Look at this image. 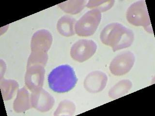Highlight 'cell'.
Segmentation results:
<instances>
[{"label":"cell","instance_id":"8992f818","mask_svg":"<svg viewBox=\"0 0 155 116\" xmlns=\"http://www.w3.org/2000/svg\"><path fill=\"white\" fill-rule=\"evenodd\" d=\"M135 56L130 51L121 53L114 58L110 65L111 74L120 76L127 74L134 64Z\"/></svg>","mask_w":155,"mask_h":116},{"label":"cell","instance_id":"4fadbf2b","mask_svg":"<svg viewBox=\"0 0 155 116\" xmlns=\"http://www.w3.org/2000/svg\"><path fill=\"white\" fill-rule=\"evenodd\" d=\"M132 87V82L130 80H122L110 89L109 96L114 99L120 98L127 94Z\"/></svg>","mask_w":155,"mask_h":116},{"label":"cell","instance_id":"5bb4252c","mask_svg":"<svg viewBox=\"0 0 155 116\" xmlns=\"http://www.w3.org/2000/svg\"><path fill=\"white\" fill-rule=\"evenodd\" d=\"M86 3V1H68L58 5L65 13L75 14L79 13L84 8Z\"/></svg>","mask_w":155,"mask_h":116},{"label":"cell","instance_id":"ba28073f","mask_svg":"<svg viewBox=\"0 0 155 116\" xmlns=\"http://www.w3.org/2000/svg\"><path fill=\"white\" fill-rule=\"evenodd\" d=\"M45 70L41 65H31L27 67L25 83L30 91L33 92L43 86Z\"/></svg>","mask_w":155,"mask_h":116},{"label":"cell","instance_id":"7a4b0ae2","mask_svg":"<svg viewBox=\"0 0 155 116\" xmlns=\"http://www.w3.org/2000/svg\"><path fill=\"white\" fill-rule=\"evenodd\" d=\"M48 85L57 93H65L74 88L78 79L72 67L68 65H60L51 71L48 76Z\"/></svg>","mask_w":155,"mask_h":116},{"label":"cell","instance_id":"9a60e30c","mask_svg":"<svg viewBox=\"0 0 155 116\" xmlns=\"http://www.w3.org/2000/svg\"><path fill=\"white\" fill-rule=\"evenodd\" d=\"M18 88V83L13 80L3 79L1 80V88L4 100H10Z\"/></svg>","mask_w":155,"mask_h":116},{"label":"cell","instance_id":"52a82bcc","mask_svg":"<svg viewBox=\"0 0 155 116\" xmlns=\"http://www.w3.org/2000/svg\"><path fill=\"white\" fill-rule=\"evenodd\" d=\"M52 43V36L48 31L45 29L38 31L31 38V52L38 54H47Z\"/></svg>","mask_w":155,"mask_h":116},{"label":"cell","instance_id":"7c38bea8","mask_svg":"<svg viewBox=\"0 0 155 116\" xmlns=\"http://www.w3.org/2000/svg\"><path fill=\"white\" fill-rule=\"evenodd\" d=\"M76 21L72 17L66 15L60 18L57 24L58 32L65 37H69L75 35L74 30Z\"/></svg>","mask_w":155,"mask_h":116},{"label":"cell","instance_id":"5b68a950","mask_svg":"<svg viewBox=\"0 0 155 116\" xmlns=\"http://www.w3.org/2000/svg\"><path fill=\"white\" fill-rule=\"evenodd\" d=\"M97 49V45L94 41L82 39L72 46L70 55L73 59L82 63L92 57L96 53Z\"/></svg>","mask_w":155,"mask_h":116},{"label":"cell","instance_id":"2e32d148","mask_svg":"<svg viewBox=\"0 0 155 116\" xmlns=\"http://www.w3.org/2000/svg\"><path fill=\"white\" fill-rule=\"evenodd\" d=\"M76 110L75 104L68 100L61 102L56 110L55 116H72L74 114Z\"/></svg>","mask_w":155,"mask_h":116},{"label":"cell","instance_id":"30bf717a","mask_svg":"<svg viewBox=\"0 0 155 116\" xmlns=\"http://www.w3.org/2000/svg\"><path fill=\"white\" fill-rule=\"evenodd\" d=\"M108 77L102 72L97 71L87 75L84 81V87L91 93H97L105 88Z\"/></svg>","mask_w":155,"mask_h":116},{"label":"cell","instance_id":"9c48e42d","mask_svg":"<svg viewBox=\"0 0 155 116\" xmlns=\"http://www.w3.org/2000/svg\"><path fill=\"white\" fill-rule=\"evenodd\" d=\"M30 99L32 108L42 112L51 110L55 103L53 97L42 88L32 92Z\"/></svg>","mask_w":155,"mask_h":116},{"label":"cell","instance_id":"277c9868","mask_svg":"<svg viewBox=\"0 0 155 116\" xmlns=\"http://www.w3.org/2000/svg\"><path fill=\"white\" fill-rule=\"evenodd\" d=\"M127 21L135 26L152 27L145 1L136 2L128 7L126 14Z\"/></svg>","mask_w":155,"mask_h":116},{"label":"cell","instance_id":"3957f363","mask_svg":"<svg viewBox=\"0 0 155 116\" xmlns=\"http://www.w3.org/2000/svg\"><path fill=\"white\" fill-rule=\"evenodd\" d=\"M101 19V13L97 9L88 11L75 24V31L78 35L87 37L93 35Z\"/></svg>","mask_w":155,"mask_h":116},{"label":"cell","instance_id":"8fae6325","mask_svg":"<svg viewBox=\"0 0 155 116\" xmlns=\"http://www.w3.org/2000/svg\"><path fill=\"white\" fill-rule=\"evenodd\" d=\"M32 108L31 99L28 91L25 88H22L18 92L17 98L14 102L13 108L17 113L25 112L26 110Z\"/></svg>","mask_w":155,"mask_h":116},{"label":"cell","instance_id":"6da1fadb","mask_svg":"<svg viewBox=\"0 0 155 116\" xmlns=\"http://www.w3.org/2000/svg\"><path fill=\"white\" fill-rule=\"evenodd\" d=\"M102 43L110 46L114 52L130 47L134 40V34L122 24L112 23L103 29L100 35Z\"/></svg>","mask_w":155,"mask_h":116},{"label":"cell","instance_id":"e0dca14e","mask_svg":"<svg viewBox=\"0 0 155 116\" xmlns=\"http://www.w3.org/2000/svg\"><path fill=\"white\" fill-rule=\"evenodd\" d=\"M114 2V1H89L86 6L88 8L97 9L101 12H104L110 9Z\"/></svg>","mask_w":155,"mask_h":116}]
</instances>
